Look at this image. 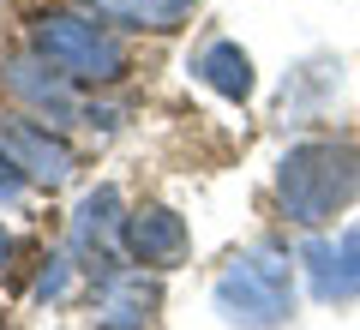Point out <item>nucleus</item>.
<instances>
[{"mask_svg":"<svg viewBox=\"0 0 360 330\" xmlns=\"http://www.w3.org/2000/svg\"><path fill=\"white\" fill-rule=\"evenodd\" d=\"M360 204V144L348 139H300L276 163V210L295 229H330L336 216Z\"/></svg>","mask_w":360,"mask_h":330,"instance_id":"f257e3e1","label":"nucleus"},{"mask_svg":"<svg viewBox=\"0 0 360 330\" xmlns=\"http://www.w3.org/2000/svg\"><path fill=\"white\" fill-rule=\"evenodd\" d=\"M300 300V258L283 241L240 246L210 282V306L234 330H283Z\"/></svg>","mask_w":360,"mask_h":330,"instance_id":"f03ea898","label":"nucleus"},{"mask_svg":"<svg viewBox=\"0 0 360 330\" xmlns=\"http://www.w3.org/2000/svg\"><path fill=\"white\" fill-rule=\"evenodd\" d=\"M25 42L37 54H49L60 72H72L84 90H115L132 72V42L120 37L115 18L103 13H72V6H49V13H30Z\"/></svg>","mask_w":360,"mask_h":330,"instance_id":"7ed1b4c3","label":"nucleus"},{"mask_svg":"<svg viewBox=\"0 0 360 330\" xmlns=\"http://www.w3.org/2000/svg\"><path fill=\"white\" fill-rule=\"evenodd\" d=\"M0 90L25 108V115L49 120V127H78V115H84V96H78V78L60 72V66L49 61V54H37L25 42V49L0 54Z\"/></svg>","mask_w":360,"mask_h":330,"instance_id":"20e7f679","label":"nucleus"},{"mask_svg":"<svg viewBox=\"0 0 360 330\" xmlns=\"http://www.w3.org/2000/svg\"><path fill=\"white\" fill-rule=\"evenodd\" d=\"M0 151L30 174L37 192H60L78 174V151L66 139V127H49V120L25 115V108H6L0 115Z\"/></svg>","mask_w":360,"mask_h":330,"instance_id":"39448f33","label":"nucleus"},{"mask_svg":"<svg viewBox=\"0 0 360 330\" xmlns=\"http://www.w3.org/2000/svg\"><path fill=\"white\" fill-rule=\"evenodd\" d=\"M120 229H127V198H120L115 180H103V186H90L84 198L72 204V216H66V246L78 253V265H84V277H108V270H120Z\"/></svg>","mask_w":360,"mask_h":330,"instance_id":"423d86ee","label":"nucleus"},{"mask_svg":"<svg viewBox=\"0 0 360 330\" xmlns=\"http://www.w3.org/2000/svg\"><path fill=\"white\" fill-rule=\"evenodd\" d=\"M162 312V282L144 265H120L90 282V330H150Z\"/></svg>","mask_w":360,"mask_h":330,"instance_id":"0eeeda50","label":"nucleus"},{"mask_svg":"<svg viewBox=\"0 0 360 330\" xmlns=\"http://www.w3.org/2000/svg\"><path fill=\"white\" fill-rule=\"evenodd\" d=\"M300 270H307V294L319 306H348L360 300V222H348L342 234H324L312 229L307 241H300Z\"/></svg>","mask_w":360,"mask_h":330,"instance_id":"6e6552de","label":"nucleus"},{"mask_svg":"<svg viewBox=\"0 0 360 330\" xmlns=\"http://www.w3.org/2000/svg\"><path fill=\"white\" fill-rule=\"evenodd\" d=\"M120 253H127V265H144L162 277V270H180L193 258V229L168 204H132L127 229H120Z\"/></svg>","mask_w":360,"mask_h":330,"instance_id":"1a4fd4ad","label":"nucleus"},{"mask_svg":"<svg viewBox=\"0 0 360 330\" xmlns=\"http://www.w3.org/2000/svg\"><path fill=\"white\" fill-rule=\"evenodd\" d=\"M186 72H193L205 90H217L222 102H246V96L258 90V66H252V54H246L234 37H210L205 49L193 54Z\"/></svg>","mask_w":360,"mask_h":330,"instance_id":"9d476101","label":"nucleus"},{"mask_svg":"<svg viewBox=\"0 0 360 330\" xmlns=\"http://www.w3.org/2000/svg\"><path fill=\"white\" fill-rule=\"evenodd\" d=\"M336 84H342V61H330V54L300 61L295 72L283 78V115L288 120H312L324 108V96H336Z\"/></svg>","mask_w":360,"mask_h":330,"instance_id":"9b49d317","label":"nucleus"},{"mask_svg":"<svg viewBox=\"0 0 360 330\" xmlns=\"http://www.w3.org/2000/svg\"><path fill=\"white\" fill-rule=\"evenodd\" d=\"M90 13L115 18L120 30H150V37H168V30H180L186 18H193L198 0H84Z\"/></svg>","mask_w":360,"mask_h":330,"instance_id":"f8f14e48","label":"nucleus"},{"mask_svg":"<svg viewBox=\"0 0 360 330\" xmlns=\"http://www.w3.org/2000/svg\"><path fill=\"white\" fill-rule=\"evenodd\" d=\"M78 282H84V265H78L72 246H60V253L42 258L37 282H30V300H37V306H66V300L78 294Z\"/></svg>","mask_w":360,"mask_h":330,"instance_id":"ddd939ff","label":"nucleus"},{"mask_svg":"<svg viewBox=\"0 0 360 330\" xmlns=\"http://www.w3.org/2000/svg\"><path fill=\"white\" fill-rule=\"evenodd\" d=\"M127 102H108V96H84V115H78V127L90 132V139H115L120 127H127Z\"/></svg>","mask_w":360,"mask_h":330,"instance_id":"4468645a","label":"nucleus"},{"mask_svg":"<svg viewBox=\"0 0 360 330\" xmlns=\"http://www.w3.org/2000/svg\"><path fill=\"white\" fill-rule=\"evenodd\" d=\"M30 192H37V186H30V174H25V168H18L6 151H0V210H18Z\"/></svg>","mask_w":360,"mask_h":330,"instance_id":"2eb2a0df","label":"nucleus"},{"mask_svg":"<svg viewBox=\"0 0 360 330\" xmlns=\"http://www.w3.org/2000/svg\"><path fill=\"white\" fill-rule=\"evenodd\" d=\"M13 258H18V246H13V229H6V222H0V277H6V270H13Z\"/></svg>","mask_w":360,"mask_h":330,"instance_id":"dca6fc26","label":"nucleus"}]
</instances>
